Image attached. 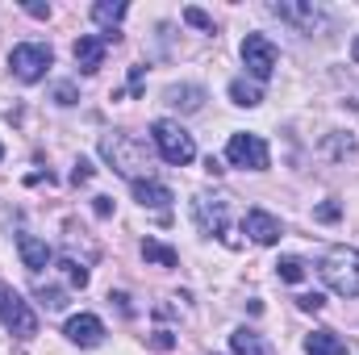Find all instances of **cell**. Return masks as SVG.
Listing matches in <instances>:
<instances>
[{
	"instance_id": "obj_29",
	"label": "cell",
	"mask_w": 359,
	"mask_h": 355,
	"mask_svg": "<svg viewBox=\"0 0 359 355\" xmlns=\"http://www.w3.org/2000/svg\"><path fill=\"white\" fill-rule=\"evenodd\" d=\"M155 347H159V351H168V347H172V335H168V330H159V335H155Z\"/></svg>"
},
{
	"instance_id": "obj_12",
	"label": "cell",
	"mask_w": 359,
	"mask_h": 355,
	"mask_svg": "<svg viewBox=\"0 0 359 355\" xmlns=\"http://www.w3.org/2000/svg\"><path fill=\"white\" fill-rule=\"evenodd\" d=\"M17 251H21V264L29 267V272H42V267L50 264V247L42 239H34V234H17Z\"/></svg>"
},
{
	"instance_id": "obj_17",
	"label": "cell",
	"mask_w": 359,
	"mask_h": 355,
	"mask_svg": "<svg viewBox=\"0 0 359 355\" xmlns=\"http://www.w3.org/2000/svg\"><path fill=\"white\" fill-rule=\"evenodd\" d=\"M201 100H205V92L192 88V84H184V88H168V105H172V109L192 113V109H201Z\"/></svg>"
},
{
	"instance_id": "obj_23",
	"label": "cell",
	"mask_w": 359,
	"mask_h": 355,
	"mask_svg": "<svg viewBox=\"0 0 359 355\" xmlns=\"http://www.w3.org/2000/svg\"><path fill=\"white\" fill-rule=\"evenodd\" d=\"M184 21H192L196 29H209V34H213V21H209V17H205L201 8H184Z\"/></svg>"
},
{
	"instance_id": "obj_16",
	"label": "cell",
	"mask_w": 359,
	"mask_h": 355,
	"mask_svg": "<svg viewBox=\"0 0 359 355\" xmlns=\"http://www.w3.org/2000/svg\"><path fill=\"white\" fill-rule=\"evenodd\" d=\"M230 351H234V355H268V347H264V339H259L255 330H247V326H243V330H234V335H230Z\"/></svg>"
},
{
	"instance_id": "obj_7",
	"label": "cell",
	"mask_w": 359,
	"mask_h": 355,
	"mask_svg": "<svg viewBox=\"0 0 359 355\" xmlns=\"http://www.w3.org/2000/svg\"><path fill=\"white\" fill-rule=\"evenodd\" d=\"M243 63L251 67L255 80H271V72H276V46L264 34H247L243 38Z\"/></svg>"
},
{
	"instance_id": "obj_15",
	"label": "cell",
	"mask_w": 359,
	"mask_h": 355,
	"mask_svg": "<svg viewBox=\"0 0 359 355\" xmlns=\"http://www.w3.org/2000/svg\"><path fill=\"white\" fill-rule=\"evenodd\" d=\"M271 13H276V17H284V21L309 25V29H313V21H318V8H313V4H284V0H280V4H271Z\"/></svg>"
},
{
	"instance_id": "obj_24",
	"label": "cell",
	"mask_w": 359,
	"mask_h": 355,
	"mask_svg": "<svg viewBox=\"0 0 359 355\" xmlns=\"http://www.w3.org/2000/svg\"><path fill=\"white\" fill-rule=\"evenodd\" d=\"M297 305H301V309H313V314H318V309L326 305V297H322V293H305V297H297Z\"/></svg>"
},
{
	"instance_id": "obj_26",
	"label": "cell",
	"mask_w": 359,
	"mask_h": 355,
	"mask_svg": "<svg viewBox=\"0 0 359 355\" xmlns=\"http://www.w3.org/2000/svg\"><path fill=\"white\" fill-rule=\"evenodd\" d=\"M25 13H29V17H50V4H38V0H29V4H25Z\"/></svg>"
},
{
	"instance_id": "obj_14",
	"label": "cell",
	"mask_w": 359,
	"mask_h": 355,
	"mask_svg": "<svg viewBox=\"0 0 359 355\" xmlns=\"http://www.w3.org/2000/svg\"><path fill=\"white\" fill-rule=\"evenodd\" d=\"M305 351L309 355H347V343L339 335H330V330H313L305 339Z\"/></svg>"
},
{
	"instance_id": "obj_20",
	"label": "cell",
	"mask_w": 359,
	"mask_h": 355,
	"mask_svg": "<svg viewBox=\"0 0 359 355\" xmlns=\"http://www.w3.org/2000/svg\"><path fill=\"white\" fill-rule=\"evenodd\" d=\"M230 96H234V105H243V109H255V105L264 100V92L255 88V84H247V80H234V84H230Z\"/></svg>"
},
{
	"instance_id": "obj_22",
	"label": "cell",
	"mask_w": 359,
	"mask_h": 355,
	"mask_svg": "<svg viewBox=\"0 0 359 355\" xmlns=\"http://www.w3.org/2000/svg\"><path fill=\"white\" fill-rule=\"evenodd\" d=\"M59 267L67 272V280H72L76 288H84V284H88V267H84V264H76V260H63Z\"/></svg>"
},
{
	"instance_id": "obj_27",
	"label": "cell",
	"mask_w": 359,
	"mask_h": 355,
	"mask_svg": "<svg viewBox=\"0 0 359 355\" xmlns=\"http://www.w3.org/2000/svg\"><path fill=\"white\" fill-rule=\"evenodd\" d=\"M318 217H322V222H334V217H339V205H322Z\"/></svg>"
},
{
	"instance_id": "obj_4",
	"label": "cell",
	"mask_w": 359,
	"mask_h": 355,
	"mask_svg": "<svg viewBox=\"0 0 359 355\" xmlns=\"http://www.w3.org/2000/svg\"><path fill=\"white\" fill-rule=\"evenodd\" d=\"M50 63H55V55H50V46H42V42H21V46H13V55H8L13 76H17V80H25V84L42 80Z\"/></svg>"
},
{
	"instance_id": "obj_1",
	"label": "cell",
	"mask_w": 359,
	"mask_h": 355,
	"mask_svg": "<svg viewBox=\"0 0 359 355\" xmlns=\"http://www.w3.org/2000/svg\"><path fill=\"white\" fill-rule=\"evenodd\" d=\"M100 151H104V159H109L121 176H130L134 184L142 176H151V151H147V142H138L134 134H109V138L100 142Z\"/></svg>"
},
{
	"instance_id": "obj_28",
	"label": "cell",
	"mask_w": 359,
	"mask_h": 355,
	"mask_svg": "<svg viewBox=\"0 0 359 355\" xmlns=\"http://www.w3.org/2000/svg\"><path fill=\"white\" fill-rule=\"evenodd\" d=\"M55 96H59V105H72V100H76V92H72V84H63V88L55 92Z\"/></svg>"
},
{
	"instance_id": "obj_3",
	"label": "cell",
	"mask_w": 359,
	"mask_h": 355,
	"mask_svg": "<svg viewBox=\"0 0 359 355\" xmlns=\"http://www.w3.org/2000/svg\"><path fill=\"white\" fill-rule=\"evenodd\" d=\"M151 138H155L159 155H163L168 163H176V168H184V163L196 159V142H192V134H188L184 126H176V121H168V117L151 126Z\"/></svg>"
},
{
	"instance_id": "obj_10",
	"label": "cell",
	"mask_w": 359,
	"mask_h": 355,
	"mask_svg": "<svg viewBox=\"0 0 359 355\" xmlns=\"http://www.w3.org/2000/svg\"><path fill=\"white\" fill-rule=\"evenodd\" d=\"M196 222L205 234H226V201L222 196H196Z\"/></svg>"
},
{
	"instance_id": "obj_30",
	"label": "cell",
	"mask_w": 359,
	"mask_h": 355,
	"mask_svg": "<svg viewBox=\"0 0 359 355\" xmlns=\"http://www.w3.org/2000/svg\"><path fill=\"white\" fill-rule=\"evenodd\" d=\"M0 159H4V147H0Z\"/></svg>"
},
{
	"instance_id": "obj_8",
	"label": "cell",
	"mask_w": 359,
	"mask_h": 355,
	"mask_svg": "<svg viewBox=\"0 0 359 355\" xmlns=\"http://www.w3.org/2000/svg\"><path fill=\"white\" fill-rule=\"evenodd\" d=\"M104 34H84V38H76V46H72V55H76V63H80V72H100V63H104Z\"/></svg>"
},
{
	"instance_id": "obj_11",
	"label": "cell",
	"mask_w": 359,
	"mask_h": 355,
	"mask_svg": "<svg viewBox=\"0 0 359 355\" xmlns=\"http://www.w3.org/2000/svg\"><path fill=\"white\" fill-rule=\"evenodd\" d=\"M67 339H72V343H80V347H96V343L104 339V326H100V318L80 314V318H72V322H67Z\"/></svg>"
},
{
	"instance_id": "obj_25",
	"label": "cell",
	"mask_w": 359,
	"mask_h": 355,
	"mask_svg": "<svg viewBox=\"0 0 359 355\" xmlns=\"http://www.w3.org/2000/svg\"><path fill=\"white\" fill-rule=\"evenodd\" d=\"M72 180H76V184H88V180H92V163H88V159H80V163H76Z\"/></svg>"
},
{
	"instance_id": "obj_6",
	"label": "cell",
	"mask_w": 359,
	"mask_h": 355,
	"mask_svg": "<svg viewBox=\"0 0 359 355\" xmlns=\"http://www.w3.org/2000/svg\"><path fill=\"white\" fill-rule=\"evenodd\" d=\"M226 155L234 168H251V172H264L268 168V142L259 134H234L226 142Z\"/></svg>"
},
{
	"instance_id": "obj_5",
	"label": "cell",
	"mask_w": 359,
	"mask_h": 355,
	"mask_svg": "<svg viewBox=\"0 0 359 355\" xmlns=\"http://www.w3.org/2000/svg\"><path fill=\"white\" fill-rule=\"evenodd\" d=\"M0 322H4L17 339H34V335H38V318H34V309H29L13 288H4V284H0Z\"/></svg>"
},
{
	"instance_id": "obj_19",
	"label": "cell",
	"mask_w": 359,
	"mask_h": 355,
	"mask_svg": "<svg viewBox=\"0 0 359 355\" xmlns=\"http://www.w3.org/2000/svg\"><path fill=\"white\" fill-rule=\"evenodd\" d=\"M142 260H151V264H159V267H176L180 264L176 251H172V247H163V243H155V239H147V243H142Z\"/></svg>"
},
{
	"instance_id": "obj_18",
	"label": "cell",
	"mask_w": 359,
	"mask_h": 355,
	"mask_svg": "<svg viewBox=\"0 0 359 355\" xmlns=\"http://www.w3.org/2000/svg\"><path fill=\"white\" fill-rule=\"evenodd\" d=\"M126 13H130V4H126V0H113V4H109V0H100V4H92V17H96L100 25H117Z\"/></svg>"
},
{
	"instance_id": "obj_21",
	"label": "cell",
	"mask_w": 359,
	"mask_h": 355,
	"mask_svg": "<svg viewBox=\"0 0 359 355\" xmlns=\"http://www.w3.org/2000/svg\"><path fill=\"white\" fill-rule=\"evenodd\" d=\"M276 272H280V280H288V284L305 280V264H301V260H292V255H284V260L276 264Z\"/></svg>"
},
{
	"instance_id": "obj_2",
	"label": "cell",
	"mask_w": 359,
	"mask_h": 355,
	"mask_svg": "<svg viewBox=\"0 0 359 355\" xmlns=\"http://www.w3.org/2000/svg\"><path fill=\"white\" fill-rule=\"evenodd\" d=\"M322 280L339 297H359V251L355 247H330L322 260Z\"/></svg>"
},
{
	"instance_id": "obj_13",
	"label": "cell",
	"mask_w": 359,
	"mask_h": 355,
	"mask_svg": "<svg viewBox=\"0 0 359 355\" xmlns=\"http://www.w3.org/2000/svg\"><path fill=\"white\" fill-rule=\"evenodd\" d=\"M134 201H142L151 209H168L172 205V188L168 184H155V180H138L134 184Z\"/></svg>"
},
{
	"instance_id": "obj_9",
	"label": "cell",
	"mask_w": 359,
	"mask_h": 355,
	"mask_svg": "<svg viewBox=\"0 0 359 355\" xmlns=\"http://www.w3.org/2000/svg\"><path fill=\"white\" fill-rule=\"evenodd\" d=\"M243 230L259 243V247H271V243H280V222L271 217V213H264V209H251L247 217H243Z\"/></svg>"
}]
</instances>
